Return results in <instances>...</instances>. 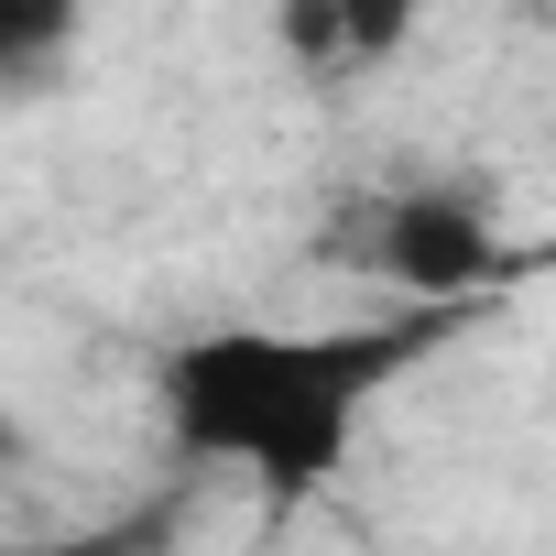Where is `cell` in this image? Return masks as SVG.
Instances as JSON below:
<instances>
[{"label":"cell","mask_w":556,"mask_h":556,"mask_svg":"<svg viewBox=\"0 0 556 556\" xmlns=\"http://www.w3.org/2000/svg\"><path fill=\"white\" fill-rule=\"evenodd\" d=\"M404 361V339H350V328H218L164 361V415L186 458H218L262 480L273 502H306L339 480L350 426L371 382Z\"/></svg>","instance_id":"6da1fadb"},{"label":"cell","mask_w":556,"mask_h":556,"mask_svg":"<svg viewBox=\"0 0 556 556\" xmlns=\"http://www.w3.org/2000/svg\"><path fill=\"white\" fill-rule=\"evenodd\" d=\"M502 262L513 251H502L491 207L458 197V186H393L361 218V273H382V285L415 295V306H458V295L502 285Z\"/></svg>","instance_id":"7a4b0ae2"}]
</instances>
